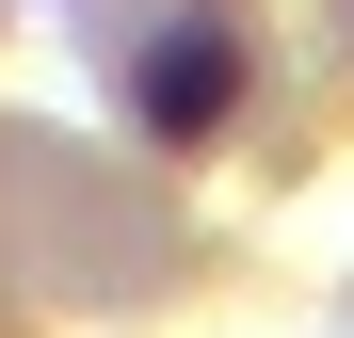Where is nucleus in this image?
<instances>
[{"label": "nucleus", "instance_id": "obj_1", "mask_svg": "<svg viewBox=\"0 0 354 338\" xmlns=\"http://www.w3.org/2000/svg\"><path fill=\"white\" fill-rule=\"evenodd\" d=\"M225 97V48L194 32V48H161V81H145V113H161V129H194V113Z\"/></svg>", "mask_w": 354, "mask_h": 338}]
</instances>
